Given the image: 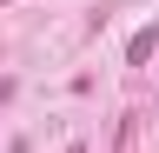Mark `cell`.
Segmentation results:
<instances>
[{"label": "cell", "mask_w": 159, "mask_h": 153, "mask_svg": "<svg viewBox=\"0 0 159 153\" xmlns=\"http://www.w3.org/2000/svg\"><path fill=\"white\" fill-rule=\"evenodd\" d=\"M152 53H159V27H139L133 40H126V67H146Z\"/></svg>", "instance_id": "1"}]
</instances>
